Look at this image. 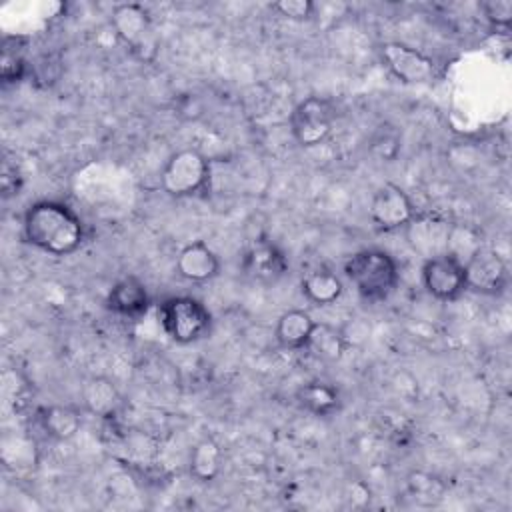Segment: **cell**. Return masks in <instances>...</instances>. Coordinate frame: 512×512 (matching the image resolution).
I'll return each instance as SVG.
<instances>
[{
  "label": "cell",
  "instance_id": "6da1fadb",
  "mask_svg": "<svg viewBox=\"0 0 512 512\" xmlns=\"http://www.w3.org/2000/svg\"><path fill=\"white\" fill-rule=\"evenodd\" d=\"M22 232L28 244L52 254L70 256L84 242V224L80 216L56 200H40L26 208Z\"/></svg>",
  "mask_w": 512,
  "mask_h": 512
},
{
  "label": "cell",
  "instance_id": "7a4b0ae2",
  "mask_svg": "<svg viewBox=\"0 0 512 512\" xmlns=\"http://www.w3.org/2000/svg\"><path fill=\"white\" fill-rule=\"evenodd\" d=\"M344 274L366 302L386 300L398 286L400 274L394 258L380 248H364L344 262Z\"/></svg>",
  "mask_w": 512,
  "mask_h": 512
},
{
  "label": "cell",
  "instance_id": "3957f363",
  "mask_svg": "<svg viewBox=\"0 0 512 512\" xmlns=\"http://www.w3.org/2000/svg\"><path fill=\"white\" fill-rule=\"evenodd\" d=\"M160 324L176 344H194L212 330L210 310L194 296H170L158 308Z\"/></svg>",
  "mask_w": 512,
  "mask_h": 512
},
{
  "label": "cell",
  "instance_id": "277c9868",
  "mask_svg": "<svg viewBox=\"0 0 512 512\" xmlns=\"http://www.w3.org/2000/svg\"><path fill=\"white\" fill-rule=\"evenodd\" d=\"M112 28L120 42L142 62L154 60L160 48L158 34L154 30L148 10L140 4L126 2L112 10Z\"/></svg>",
  "mask_w": 512,
  "mask_h": 512
},
{
  "label": "cell",
  "instance_id": "5b68a950",
  "mask_svg": "<svg viewBox=\"0 0 512 512\" xmlns=\"http://www.w3.org/2000/svg\"><path fill=\"white\" fill-rule=\"evenodd\" d=\"M210 178V164L206 156L194 148L174 152L160 174L162 190L168 196L184 198L200 192Z\"/></svg>",
  "mask_w": 512,
  "mask_h": 512
},
{
  "label": "cell",
  "instance_id": "8992f818",
  "mask_svg": "<svg viewBox=\"0 0 512 512\" xmlns=\"http://www.w3.org/2000/svg\"><path fill=\"white\" fill-rule=\"evenodd\" d=\"M334 122V108L320 96H308L290 114V132L302 148H314L322 144Z\"/></svg>",
  "mask_w": 512,
  "mask_h": 512
},
{
  "label": "cell",
  "instance_id": "52a82bcc",
  "mask_svg": "<svg viewBox=\"0 0 512 512\" xmlns=\"http://www.w3.org/2000/svg\"><path fill=\"white\" fill-rule=\"evenodd\" d=\"M420 276L426 292L440 302L458 300L468 290L464 264L448 252L426 258Z\"/></svg>",
  "mask_w": 512,
  "mask_h": 512
},
{
  "label": "cell",
  "instance_id": "ba28073f",
  "mask_svg": "<svg viewBox=\"0 0 512 512\" xmlns=\"http://www.w3.org/2000/svg\"><path fill=\"white\" fill-rule=\"evenodd\" d=\"M380 58L390 74L404 84H430L438 74L430 56L402 42L380 44Z\"/></svg>",
  "mask_w": 512,
  "mask_h": 512
},
{
  "label": "cell",
  "instance_id": "9c48e42d",
  "mask_svg": "<svg viewBox=\"0 0 512 512\" xmlns=\"http://www.w3.org/2000/svg\"><path fill=\"white\" fill-rule=\"evenodd\" d=\"M416 216L414 204L404 188L386 182L382 184L370 202V220L382 232L404 230Z\"/></svg>",
  "mask_w": 512,
  "mask_h": 512
},
{
  "label": "cell",
  "instance_id": "30bf717a",
  "mask_svg": "<svg viewBox=\"0 0 512 512\" xmlns=\"http://www.w3.org/2000/svg\"><path fill=\"white\" fill-rule=\"evenodd\" d=\"M464 270H466L468 290L494 296V294H502L508 286V266L502 260V256L492 248L480 246L464 262Z\"/></svg>",
  "mask_w": 512,
  "mask_h": 512
},
{
  "label": "cell",
  "instance_id": "8fae6325",
  "mask_svg": "<svg viewBox=\"0 0 512 512\" xmlns=\"http://www.w3.org/2000/svg\"><path fill=\"white\" fill-rule=\"evenodd\" d=\"M240 268L254 282L274 284L288 272V258L276 244L262 240L244 252Z\"/></svg>",
  "mask_w": 512,
  "mask_h": 512
},
{
  "label": "cell",
  "instance_id": "7c38bea8",
  "mask_svg": "<svg viewBox=\"0 0 512 512\" xmlns=\"http://www.w3.org/2000/svg\"><path fill=\"white\" fill-rule=\"evenodd\" d=\"M450 228L452 224L440 216L416 214L404 230L410 246L426 260L446 252Z\"/></svg>",
  "mask_w": 512,
  "mask_h": 512
},
{
  "label": "cell",
  "instance_id": "4fadbf2b",
  "mask_svg": "<svg viewBox=\"0 0 512 512\" xmlns=\"http://www.w3.org/2000/svg\"><path fill=\"white\" fill-rule=\"evenodd\" d=\"M106 308L126 320H140L150 310L146 284L136 276H124L112 284L106 296Z\"/></svg>",
  "mask_w": 512,
  "mask_h": 512
},
{
  "label": "cell",
  "instance_id": "5bb4252c",
  "mask_svg": "<svg viewBox=\"0 0 512 512\" xmlns=\"http://www.w3.org/2000/svg\"><path fill=\"white\" fill-rule=\"evenodd\" d=\"M176 270L184 280L200 284V282H208L218 276L220 260L208 244L196 240V242L186 244L178 252Z\"/></svg>",
  "mask_w": 512,
  "mask_h": 512
},
{
  "label": "cell",
  "instance_id": "9a60e30c",
  "mask_svg": "<svg viewBox=\"0 0 512 512\" xmlns=\"http://www.w3.org/2000/svg\"><path fill=\"white\" fill-rule=\"evenodd\" d=\"M314 324V318L306 310H286L276 322L274 338L286 350H302L308 346Z\"/></svg>",
  "mask_w": 512,
  "mask_h": 512
},
{
  "label": "cell",
  "instance_id": "2e32d148",
  "mask_svg": "<svg viewBox=\"0 0 512 512\" xmlns=\"http://www.w3.org/2000/svg\"><path fill=\"white\" fill-rule=\"evenodd\" d=\"M82 404L90 414L110 418L120 406V394L106 376H92L82 384Z\"/></svg>",
  "mask_w": 512,
  "mask_h": 512
},
{
  "label": "cell",
  "instance_id": "e0dca14e",
  "mask_svg": "<svg viewBox=\"0 0 512 512\" xmlns=\"http://www.w3.org/2000/svg\"><path fill=\"white\" fill-rule=\"evenodd\" d=\"M296 400L300 408L322 418L332 416L340 410V392L332 384L322 380H312L300 386L296 392Z\"/></svg>",
  "mask_w": 512,
  "mask_h": 512
},
{
  "label": "cell",
  "instance_id": "ac0fdd59",
  "mask_svg": "<svg viewBox=\"0 0 512 512\" xmlns=\"http://www.w3.org/2000/svg\"><path fill=\"white\" fill-rule=\"evenodd\" d=\"M40 426L54 440H70L82 426V416L76 408L64 404H52L40 410Z\"/></svg>",
  "mask_w": 512,
  "mask_h": 512
},
{
  "label": "cell",
  "instance_id": "d6986e66",
  "mask_svg": "<svg viewBox=\"0 0 512 512\" xmlns=\"http://www.w3.org/2000/svg\"><path fill=\"white\" fill-rule=\"evenodd\" d=\"M300 290L306 296V300H310L316 306H328L334 304L342 292H344V284L340 280V276H336L330 270L318 268L308 272L302 282H300Z\"/></svg>",
  "mask_w": 512,
  "mask_h": 512
},
{
  "label": "cell",
  "instance_id": "ffe728a7",
  "mask_svg": "<svg viewBox=\"0 0 512 512\" xmlns=\"http://www.w3.org/2000/svg\"><path fill=\"white\" fill-rule=\"evenodd\" d=\"M222 458L224 454L220 444L210 436L202 438L200 442L194 444L188 458V468L192 478H196L198 482H212L220 474Z\"/></svg>",
  "mask_w": 512,
  "mask_h": 512
},
{
  "label": "cell",
  "instance_id": "44dd1931",
  "mask_svg": "<svg viewBox=\"0 0 512 512\" xmlns=\"http://www.w3.org/2000/svg\"><path fill=\"white\" fill-rule=\"evenodd\" d=\"M306 348L312 350L318 358H322L326 362H336L344 356L348 344H346L340 328H334L326 322H320V324L316 322Z\"/></svg>",
  "mask_w": 512,
  "mask_h": 512
},
{
  "label": "cell",
  "instance_id": "7402d4cb",
  "mask_svg": "<svg viewBox=\"0 0 512 512\" xmlns=\"http://www.w3.org/2000/svg\"><path fill=\"white\" fill-rule=\"evenodd\" d=\"M28 72L26 46L22 38L6 36L2 42V58H0V76L4 84L20 82Z\"/></svg>",
  "mask_w": 512,
  "mask_h": 512
},
{
  "label": "cell",
  "instance_id": "603a6c76",
  "mask_svg": "<svg viewBox=\"0 0 512 512\" xmlns=\"http://www.w3.org/2000/svg\"><path fill=\"white\" fill-rule=\"evenodd\" d=\"M484 18L492 28L508 30L512 24V2L510 0H486L480 4Z\"/></svg>",
  "mask_w": 512,
  "mask_h": 512
},
{
  "label": "cell",
  "instance_id": "cb8c5ba5",
  "mask_svg": "<svg viewBox=\"0 0 512 512\" xmlns=\"http://www.w3.org/2000/svg\"><path fill=\"white\" fill-rule=\"evenodd\" d=\"M24 176L16 164V160L4 156L2 160V170H0V188H2V196L4 198H12L16 194H20Z\"/></svg>",
  "mask_w": 512,
  "mask_h": 512
},
{
  "label": "cell",
  "instance_id": "d4e9b609",
  "mask_svg": "<svg viewBox=\"0 0 512 512\" xmlns=\"http://www.w3.org/2000/svg\"><path fill=\"white\" fill-rule=\"evenodd\" d=\"M272 8L290 20H308L314 14V4L310 0H280Z\"/></svg>",
  "mask_w": 512,
  "mask_h": 512
},
{
  "label": "cell",
  "instance_id": "484cf974",
  "mask_svg": "<svg viewBox=\"0 0 512 512\" xmlns=\"http://www.w3.org/2000/svg\"><path fill=\"white\" fill-rule=\"evenodd\" d=\"M390 146V150H394V152H398V148H400V136L396 134V130H392V128H384L382 126V130L374 136V140H372V152L378 156V158H384V160H390V156H388V148Z\"/></svg>",
  "mask_w": 512,
  "mask_h": 512
}]
</instances>
